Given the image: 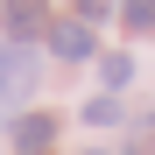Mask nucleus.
I'll use <instances>...</instances> for the list:
<instances>
[{
  "label": "nucleus",
  "mask_w": 155,
  "mask_h": 155,
  "mask_svg": "<svg viewBox=\"0 0 155 155\" xmlns=\"http://www.w3.org/2000/svg\"><path fill=\"white\" fill-rule=\"evenodd\" d=\"M28 85H35V49L28 42H7L0 49V106H14Z\"/></svg>",
  "instance_id": "f257e3e1"
},
{
  "label": "nucleus",
  "mask_w": 155,
  "mask_h": 155,
  "mask_svg": "<svg viewBox=\"0 0 155 155\" xmlns=\"http://www.w3.org/2000/svg\"><path fill=\"white\" fill-rule=\"evenodd\" d=\"M49 49H57L64 64H85L92 49H99V42H92V21H85V14H71V21H57V28H49Z\"/></svg>",
  "instance_id": "f03ea898"
},
{
  "label": "nucleus",
  "mask_w": 155,
  "mask_h": 155,
  "mask_svg": "<svg viewBox=\"0 0 155 155\" xmlns=\"http://www.w3.org/2000/svg\"><path fill=\"white\" fill-rule=\"evenodd\" d=\"M49 141H57V120L49 113H21L14 120V148L21 155H49Z\"/></svg>",
  "instance_id": "7ed1b4c3"
},
{
  "label": "nucleus",
  "mask_w": 155,
  "mask_h": 155,
  "mask_svg": "<svg viewBox=\"0 0 155 155\" xmlns=\"http://www.w3.org/2000/svg\"><path fill=\"white\" fill-rule=\"evenodd\" d=\"M42 28H49V7H42V0H7V35L14 42H28Z\"/></svg>",
  "instance_id": "20e7f679"
},
{
  "label": "nucleus",
  "mask_w": 155,
  "mask_h": 155,
  "mask_svg": "<svg viewBox=\"0 0 155 155\" xmlns=\"http://www.w3.org/2000/svg\"><path fill=\"white\" fill-rule=\"evenodd\" d=\"M120 21H127L134 35H148V28H155V0H120Z\"/></svg>",
  "instance_id": "39448f33"
},
{
  "label": "nucleus",
  "mask_w": 155,
  "mask_h": 155,
  "mask_svg": "<svg viewBox=\"0 0 155 155\" xmlns=\"http://www.w3.org/2000/svg\"><path fill=\"white\" fill-rule=\"evenodd\" d=\"M99 78H106V92H120L127 78H134V57H120V49H113V57H99Z\"/></svg>",
  "instance_id": "423d86ee"
},
{
  "label": "nucleus",
  "mask_w": 155,
  "mask_h": 155,
  "mask_svg": "<svg viewBox=\"0 0 155 155\" xmlns=\"http://www.w3.org/2000/svg\"><path fill=\"white\" fill-rule=\"evenodd\" d=\"M85 120H92V127H113V120H120V106H113V99H92V106H85Z\"/></svg>",
  "instance_id": "0eeeda50"
},
{
  "label": "nucleus",
  "mask_w": 155,
  "mask_h": 155,
  "mask_svg": "<svg viewBox=\"0 0 155 155\" xmlns=\"http://www.w3.org/2000/svg\"><path fill=\"white\" fill-rule=\"evenodd\" d=\"M78 7H85V21H99V14L113 7V0H78Z\"/></svg>",
  "instance_id": "6e6552de"
},
{
  "label": "nucleus",
  "mask_w": 155,
  "mask_h": 155,
  "mask_svg": "<svg viewBox=\"0 0 155 155\" xmlns=\"http://www.w3.org/2000/svg\"><path fill=\"white\" fill-rule=\"evenodd\" d=\"M134 155H141V148H134Z\"/></svg>",
  "instance_id": "1a4fd4ad"
},
{
  "label": "nucleus",
  "mask_w": 155,
  "mask_h": 155,
  "mask_svg": "<svg viewBox=\"0 0 155 155\" xmlns=\"http://www.w3.org/2000/svg\"><path fill=\"white\" fill-rule=\"evenodd\" d=\"M92 155H99V148H92Z\"/></svg>",
  "instance_id": "9d476101"
}]
</instances>
